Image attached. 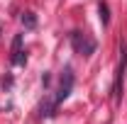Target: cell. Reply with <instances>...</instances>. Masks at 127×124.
<instances>
[{
    "mask_svg": "<svg viewBox=\"0 0 127 124\" xmlns=\"http://www.w3.org/2000/svg\"><path fill=\"white\" fill-rule=\"evenodd\" d=\"M71 46L76 49V54H81V56H91L95 51V41L91 37L81 34V32H73V34H71Z\"/></svg>",
    "mask_w": 127,
    "mask_h": 124,
    "instance_id": "1",
    "label": "cell"
},
{
    "mask_svg": "<svg viewBox=\"0 0 127 124\" xmlns=\"http://www.w3.org/2000/svg\"><path fill=\"white\" fill-rule=\"evenodd\" d=\"M71 88H73V73H71V68H66V71H64V78H61L59 95H56V105H59V102H64V100L71 95Z\"/></svg>",
    "mask_w": 127,
    "mask_h": 124,
    "instance_id": "2",
    "label": "cell"
},
{
    "mask_svg": "<svg viewBox=\"0 0 127 124\" xmlns=\"http://www.w3.org/2000/svg\"><path fill=\"white\" fill-rule=\"evenodd\" d=\"M125 66H127V51L122 49V59H120V68H117V78H115V97H122V76H125Z\"/></svg>",
    "mask_w": 127,
    "mask_h": 124,
    "instance_id": "3",
    "label": "cell"
},
{
    "mask_svg": "<svg viewBox=\"0 0 127 124\" xmlns=\"http://www.w3.org/2000/svg\"><path fill=\"white\" fill-rule=\"evenodd\" d=\"M98 10H100V22H103V24H108V22H110V15H108V5H105V2H100V7H98Z\"/></svg>",
    "mask_w": 127,
    "mask_h": 124,
    "instance_id": "4",
    "label": "cell"
},
{
    "mask_svg": "<svg viewBox=\"0 0 127 124\" xmlns=\"http://www.w3.org/2000/svg\"><path fill=\"white\" fill-rule=\"evenodd\" d=\"M22 22H25L27 27H34V24H37V20H34V15H32V12H25V17H22Z\"/></svg>",
    "mask_w": 127,
    "mask_h": 124,
    "instance_id": "5",
    "label": "cell"
}]
</instances>
